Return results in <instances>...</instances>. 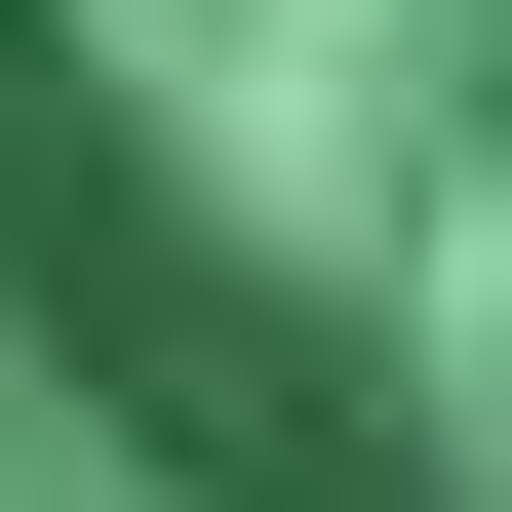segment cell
<instances>
[{"mask_svg":"<svg viewBox=\"0 0 512 512\" xmlns=\"http://www.w3.org/2000/svg\"><path fill=\"white\" fill-rule=\"evenodd\" d=\"M0 316L158 512H512V0H0Z\"/></svg>","mask_w":512,"mask_h":512,"instance_id":"obj_1","label":"cell"}]
</instances>
